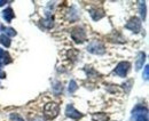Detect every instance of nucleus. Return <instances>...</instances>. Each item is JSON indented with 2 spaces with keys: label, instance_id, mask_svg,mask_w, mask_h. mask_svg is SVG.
I'll return each mask as SVG.
<instances>
[{
  "label": "nucleus",
  "instance_id": "nucleus-4",
  "mask_svg": "<svg viewBox=\"0 0 149 121\" xmlns=\"http://www.w3.org/2000/svg\"><path fill=\"white\" fill-rule=\"evenodd\" d=\"M133 114L135 115V121H148V110L140 105L133 110Z\"/></svg>",
  "mask_w": 149,
  "mask_h": 121
},
{
  "label": "nucleus",
  "instance_id": "nucleus-6",
  "mask_svg": "<svg viewBox=\"0 0 149 121\" xmlns=\"http://www.w3.org/2000/svg\"><path fill=\"white\" fill-rule=\"evenodd\" d=\"M125 28L129 29V30H131V31L134 32V33L140 32V30H141V21H140V18L132 17L130 21L126 23Z\"/></svg>",
  "mask_w": 149,
  "mask_h": 121
},
{
  "label": "nucleus",
  "instance_id": "nucleus-22",
  "mask_svg": "<svg viewBox=\"0 0 149 121\" xmlns=\"http://www.w3.org/2000/svg\"><path fill=\"white\" fill-rule=\"evenodd\" d=\"M6 2H7V1H5V0H0V7H1V6H3Z\"/></svg>",
  "mask_w": 149,
  "mask_h": 121
},
{
  "label": "nucleus",
  "instance_id": "nucleus-13",
  "mask_svg": "<svg viewBox=\"0 0 149 121\" xmlns=\"http://www.w3.org/2000/svg\"><path fill=\"white\" fill-rule=\"evenodd\" d=\"M0 44L3 45L5 47H9L10 46V39H9V37H7V35H0Z\"/></svg>",
  "mask_w": 149,
  "mask_h": 121
},
{
  "label": "nucleus",
  "instance_id": "nucleus-19",
  "mask_svg": "<svg viewBox=\"0 0 149 121\" xmlns=\"http://www.w3.org/2000/svg\"><path fill=\"white\" fill-rule=\"evenodd\" d=\"M142 77H143V79H145V80H148V77H149V66L148 65H146V66H145V71H143Z\"/></svg>",
  "mask_w": 149,
  "mask_h": 121
},
{
  "label": "nucleus",
  "instance_id": "nucleus-18",
  "mask_svg": "<svg viewBox=\"0 0 149 121\" xmlns=\"http://www.w3.org/2000/svg\"><path fill=\"white\" fill-rule=\"evenodd\" d=\"M9 118H10V120H13V121H24V119H23L21 115L16 114V113H15V114H14V113H12Z\"/></svg>",
  "mask_w": 149,
  "mask_h": 121
},
{
  "label": "nucleus",
  "instance_id": "nucleus-5",
  "mask_svg": "<svg viewBox=\"0 0 149 121\" xmlns=\"http://www.w3.org/2000/svg\"><path fill=\"white\" fill-rule=\"evenodd\" d=\"M71 37H72V39L74 40V42H77V44H81V42H84L85 39H86V33H85L84 29L77 26V28H74V30H72Z\"/></svg>",
  "mask_w": 149,
  "mask_h": 121
},
{
  "label": "nucleus",
  "instance_id": "nucleus-17",
  "mask_svg": "<svg viewBox=\"0 0 149 121\" xmlns=\"http://www.w3.org/2000/svg\"><path fill=\"white\" fill-rule=\"evenodd\" d=\"M3 31H5V35H9V37H14V35H16V31L13 29V28H7V29H3Z\"/></svg>",
  "mask_w": 149,
  "mask_h": 121
},
{
  "label": "nucleus",
  "instance_id": "nucleus-20",
  "mask_svg": "<svg viewBox=\"0 0 149 121\" xmlns=\"http://www.w3.org/2000/svg\"><path fill=\"white\" fill-rule=\"evenodd\" d=\"M31 121H45L42 118H40V117H36V118H33V119H31Z\"/></svg>",
  "mask_w": 149,
  "mask_h": 121
},
{
  "label": "nucleus",
  "instance_id": "nucleus-21",
  "mask_svg": "<svg viewBox=\"0 0 149 121\" xmlns=\"http://www.w3.org/2000/svg\"><path fill=\"white\" fill-rule=\"evenodd\" d=\"M0 78H1V79H3V78H6V73H5V72H2L1 70H0Z\"/></svg>",
  "mask_w": 149,
  "mask_h": 121
},
{
  "label": "nucleus",
  "instance_id": "nucleus-9",
  "mask_svg": "<svg viewBox=\"0 0 149 121\" xmlns=\"http://www.w3.org/2000/svg\"><path fill=\"white\" fill-rule=\"evenodd\" d=\"M90 14H91V16H92V18H93L94 21H99V19H101V18L104 16V12L102 9H99V8L91 9L90 10Z\"/></svg>",
  "mask_w": 149,
  "mask_h": 121
},
{
  "label": "nucleus",
  "instance_id": "nucleus-16",
  "mask_svg": "<svg viewBox=\"0 0 149 121\" xmlns=\"http://www.w3.org/2000/svg\"><path fill=\"white\" fill-rule=\"evenodd\" d=\"M77 89H78V86H77L76 81H74V80H71L70 84H69V93H70V94H74Z\"/></svg>",
  "mask_w": 149,
  "mask_h": 121
},
{
  "label": "nucleus",
  "instance_id": "nucleus-12",
  "mask_svg": "<svg viewBox=\"0 0 149 121\" xmlns=\"http://www.w3.org/2000/svg\"><path fill=\"white\" fill-rule=\"evenodd\" d=\"M92 120L93 121H109L108 114L103 113V112H99V113H94L92 114Z\"/></svg>",
  "mask_w": 149,
  "mask_h": 121
},
{
  "label": "nucleus",
  "instance_id": "nucleus-3",
  "mask_svg": "<svg viewBox=\"0 0 149 121\" xmlns=\"http://www.w3.org/2000/svg\"><path fill=\"white\" fill-rule=\"evenodd\" d=\"M131 68V64L129 62H119L116 66V69L113 70V73L120 78H125L129 70Z\"/></svg>",
  "mask_w": 149,
  "mask_h": 121
},
{
  "label": "nucleus",
  "instance_id": "nucleus-2",
  "mask_svg": "<svg viewBox=\"0 0 149 121\" xmlns=\"http://www.w3.org/2000/svg\"><path fill=\"white\" fill-rule=\"evenodd\" d=\"M87 50L92 54H95V55H102L106 53L103 44L97 41V40H93L90 42V45L87 46Z\"/></svg>",
  "mask_w": 149,
  "mask_h": 121
},
{
  "label": "nucleus",
  "instance_id": "nucleus-15",
  "mask_svg": "<svg viewBox=\"0 0 149 121\" xmlns=\"http://www.w3.org/2000/svg\"><path fill=\"white\" fill-rule=\"evenodd\" d=\"M41 24H42L45 28L51 29V28L53 26V18L48 17V18H46V19H42V21H41Z\"/></svg>",
  "mask_w": 149,
  "mask_h": 121
},
{
  "label": "nucleus",
  "instance_id": "nucleus-8",
  "mask_svg": "<svg viewBox=\"0 0 149 121\" xmlns=\"http://www.w3.org/2000/svg\"><path fill=\"white\" fill-rule=\"evenodd\" d=\"M146 61V54L145 53H139L138 54V57H136V62H135V70L139 71L143 66V63Z\"/></svg>",
  "mask_w": 149,
  "mask_h": 121
},
{
  "label": "nucleus",
  "instance_id": "nucleus-14",
  "mask_svg": "<svg viewBox=\"0 0 149 121\" xmlns=\"http://www.w3.org/2000/svg\"><path fill=\"white\" fill-rule=\"evenodd\" d=\"M139 9H140V15H141V18L145 21V18H146V2L140 1V2H139Z\"/></svg>",
  "mask_w": 149,
  "mask_h": 121
},
{
  "label": "nucleus",
  "instance_id": "nucleus-7",
  "mask_svg": "<svg viewBox=\"0 0 149 121\" xmlns=\"http://www.w3.org/2000/svg\"><path fill=\"white\" fill-rule=\"evenodd\" d=\"M65 115H67L68 118H70V119H74V120H78V119H80V118L83 117V114H81L79 111H77V110L74 109L72 104H69V105L65 107Z\"/></svg>",
  "mask_w": 149,
  "mask_h": 121
},
{
  "label": "nucleus",
  "instance_id": "nucleus-10",
  "mask_svg": "<svg viewBox=\"0 0 149 121\" xmlns=\"http://www.w3.org/2000/svg\"><path fill=\"white\" fill-rule=\"evenodd\" d=\"M10 62H12V59H10L9 54L0 48V66H1L2 64H8V63H10Z\"/></svg>",
  "mask_w": 149,
  "mask_h": 121
},
{
  "label": "nucleus",
  "instance_id": "nucleus-1",
  "mask_svg": "<svg viewBox=\"0 0 149 121\" xmlns=\"http://www.w3.org/2000/svg\"><path fill=\"white\" fill-rule=\"evenodd\" d=\"M60 112V105L56 102H49L44 106V117L47 120H53Z\"/></svg>",
  "mask_w": 149,
  "mask_h": 121
},
{
  "label": "nucleus",
  "instance_id": "nucleus-11",
  "mask_svg": "<svg viewBox=\"0 0 149 121\" xmlns=\"http://www.w3.org/2000/svg\"><path fill=\"white\" fill-rule=\"evenodd\" d=\"M2 16L5 18V21L7 22V23H9V22H12V19L14 18L15 16V14H14V12H13V9L9 7V8H7V9H5L3 12H2Z\"/></svg>",
  "mask_w": 149,
  "mask_h": 121
}]
</instances>
